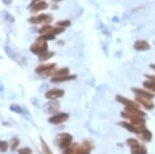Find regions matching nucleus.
Masks as SVG:
<instances>
[{"label":"nucleus","instance_id":"obj_7","mask_svg":"<svg viewBox=\"0 0 155 154\" xmlns=\"http://www.w3.org/2000/svg\"><path fill=\"white\" fill-rule=\"evenodd\" d=\"M68 118H69L68 114L62 113V114H58V115L53 116L49 121H50V123H52V124H61V123H63V122H65Z\"/></svg>","mask_w":155,"mask_h":154},{"label":"nucleus","instance_id":"obj_27","mask_svg":"<svg viewBox=\"0 0 155 154\" xmlns=\"http://www.w3.org/2000/svg\"><path fill=\"white\" fill-rule=\"evenodd\" d=\"M33 1H42V0H33Z\"/></svg>","mask_w":155,"mask_h":154},{"label":"nucleus","instance_id":"obj_11","mask_svg":"<svg viewBox=\"0 0 155 154\" xmlns=\"http://www.w3.org/2000/svg\"><path fill=\"white\" fill-rule=\"evenodd\" d=\"M132 90L135 92L136 95H140V97H148V98H153L154 97V94L150 93L148 91H145L143 89H140V88H133Z\"/></svg>","mask_w":155,"mask_h":154},{"label":"nucleus","instance_id":"obj_20","mask_svg":"<svg viewBox=\"0 0 155 154\" xmlns=\"http://www.w3.org/2000/svg\"><path fill=\"white\" fill-rule=\"evenodd\" d=\"M10 110L12 112H15V113H18V114H20V113L22 112V109L19 106H17V104H12V106H10Z\"/></svg>","mask_w":155,"mask_h":154},{"label":"nucleus","instance_id":"obj_12","mask_svg":"<svg viewBox=\"0 0 155 154\" xmlns=\"http://www.w3.org/2000/svg\"><path fill=\"white\" fill-rule=\"evenodd\" d=\"M116 98H117V100H119L121 103L126 104V106H134V104H136L135 103H133L132 100H127V98L124 97H122V95H117Z\"/></svg>","mask_w":155,"mask_h":154},{"label":"nucleus","instance_id":"obj_9","mask_svg":"<svg viewBox=\"0 0 155 154\" xmlns=\"http://www.w3.org/2000/svg\"><path fill=\"white\" fill-rule=\"evenodd\" d=\"M136 100H138L141 104H143V106H144L146 109L150 110V109H153V107H154V104L151 101V98L140 97V95H136Z\"/></svg>","mask_w":155,"mask_h":154},{"label":"nucleus","instance_id":"obj_26","mask_svg":"<svg viewBox=\"0 0 155 154\" xmlns=\"http://www.w3.org/2000/svg\"><path fill=\"white\" fill-rule=\"evenodd\" d=\"M54 2H59V1H61V0H53Z\"/></svg>","mask_w":155,"mask_h":154},{"label":"nucleus","instance_id":"obj_14","mask_svg":"<svg viewBox=\"0 0 155 154\" xmlns=\"http://www.w3.org/2000/svg\"><path fill=\"white\" fill-rule=\"evenodd\" d=\"M121 125L124 128H126V129H128L129 131H131V132H135V133L139 132V130L137 129V128L134 126L133 124H129V123H127V122H122Z\"/></svg>","mask_w":155,"mask_h":154},{"label":"nucleus","instance_id":"obj_4","mask_svg":"<svg viewBox=\"0 0 155 154\" xmlns=\"http://www.w3.org/2000/svg\"><path fill=\"white\" fill-rule=\"evenodd\" d=\"M48 6H49L48 3L44 1V0H42V1H33V3L31 4V10L33 11L34 13H36V12H39V11L47 9Z\"/></svg>","mask_w":155,"mask_h":154},{"label":"nucleus","instance_id":"obj_15","mask_svg":"<svg viewBox=\"0 0 155 154\" xmlns=\"http://www.w3.org/2000/svg\"><path fill=\"white\" fill-rule=\"evenodd\" d=\"M48 107H49V112H56L59 110L60 104L58 101H50L48 103Z\"/></svg>","mask_w":155,"mask_h":154},{"label":"nucleus","instance_id":"obj_3","mask_svg":"<svg viewBox=\"0 0 155 154\" xmlns=\"http://www.w3.org/2000/svg\"><path fill=\"white\" fill-rule=\"evenodd\" d=\"M53 20L52 16L50 14H40L38 16H33L28 19V21L31 24H34V25H39V24H46V25H49L50 22Z\"/></svg>","mask_w":155,"mask_h":154},{"label":"nucleus","instance_id":"obj_1","mask_svg":"<svg viewBox=\"0 0 155 154\" xmlns=\"http://www.w3.org/2000/svg\"><path fill=\"white\" fill-rule=\"evenodd\" d=\"M31 51L33 52L34 54L39 55L41 56L42 54L48 52V45H47L46 41H41V40H37V42L33 44L31 46Z\"/></svg>","mask_w":155,"mask_h":154},{"label":"nucleus","instance_id":"obj_10","mask_svg":"<svg viewBox=\"0 0 155 154\" xmlns=\"http://www.w3.org/2000/svg\"><path fill=\"white\" fill-rule=\"evenodd\" d=\"M76 78V75H65V76H58V77H53L51 79L52 82H63V81H69L73 80Z\"/></svg>","mask_w":155,"mask_h":154},{"label":"nucleus","instance_id":"obj_22","mask_svg":"<svg viewBox=\"0 0 155 154\" xmlns=\"http://www.w3.org/2000/svg\"><path fill=\"white\" fill-rule=\"evenodd\" d=\"M7 146H8L7 142H5V141H1V151H2V152H4V151H6Z\"/></svg>","mask_w":155,"mask_h":154},{"label":"nucleus","instance_id":"obj_24","mask_svg":"<svg viewBox=\"0 0 155 154\" xmlns=\"http://www.w3.org/2000/svg\"><path fill=\"white\" fill-rule=\"evenodd\" d=\"M7 16V18L9 19V21H14V18L11 15H8V14H6V15H5V17Z\"/></svg>","mask_w":155,"mask_h":154},{"label":"nucleus","instance_id":"obj_17","mask_svg":"<svg viewBox=\"0 0 155 154\" xmlns=\"http://www.w3.org/2000/svg\"><path fill=\"white\" fill-rule=\"evenodd\" d=\"M53 56H54L53 52H46V53H44L41 55V56H39V58L41 61H46V60H49L50 58H52Z\"/></svg>","mask_w":155,"mask_h":154},{"label":"nucleus","instance_id":"obj_18","mask_svg":"<svg viewBox=\"0 0 155 154\" xmlns=\"http://www.w3.org/2000/svg\"><path fill=\"white\" fill-rule=\"evenodd\" d=\"M142 137H143V139H144V140H147V141H150L151 140V138H152V134L150 132H149L148 130H143L142 131Z\"/></svg>","mask_w":155,"mask_h":154},{"label":"nucleus","instance_id":"obj_19","mask_svg":"<svg viewBox=\"0 0 155 154\" xmlns=\"http://www.w3.org/2000/svg\"><path fill=\"white\" fill-rule=\"evenodd\" d=\"M71 25V22H70V20L68 19H65V20H60V21L57 22V25L60 28H66V27H69V25Z\"/></svg>","mask_w":155,"mask_h":154},{"label":"nucleus","instance_id":"obj_25","mask_svg":"<svg viewBox=\"0 0 155 154\" xmlns=\"http://www.w3.org/2000/svg\"><path fill=\"white\" fill-rule=\"evenodd\" d=\"M146 77L149 78V79H150V80L155 81V76H153V75H147V76H146Z\"/></svg>","mask_w":155,"mask_h":154},{"label":"nucleus","instance_id":"obj_5","mask_svg":"<svg viewBox=\"0 0 155 154\" xmlns=\"http://www.w3.org/2000/svg\"><path fill=\"white\" fill-rule=\"evenodd\" d=\"M64 95V90L63 89H59V88H53V89H50L49 91L46 92L45 97L49 100H57L61 97Z\"/></svg>","mask_w":155,"mask_h":154},{"label":"nucleus","instance_id":"obj_6","mask_svg":"<svg viewBox=\"0 0 155 154\" xmlns=\"http://www.w3.org/2000/svg\"><path fill=\"white\" fill-rule=\"evenodd\" d=\"M56 67L55 63H49V64H42V65L38 66L36 68V72L38 73H50L52 70H54V68Z\"/></svg>","mask_w":155,"mask_h":154},{"label":"nucleus","instance_id":"obj_8","mask_svg":"<svg viewBox=\"0 0 155 154\" xmlns=\"http://www.w3.org/2000/svg\"><path fill=\"white\" fill-rule=\"evenodd\" d=\"M134 49L137 51H147L150 49V45L146 41L139 40L134 43Z\"/></svg>","mask_w":155,"mask_h":154},{"label":"nucleus","instance_id":"obj_16","mask_svg":"<svg viewBox=\"0 0 155 154\" xmlns=\"http://www.w3.org/2000/svg\"><path fill=\"white\" fill-rule=\"evenodd\" d=\"M143 85H144V87H146L147 89H149V90L155 92V81H153V80L145 81V82L143 83Z\"/></svg>","mask_w":155,"mask_h":154},{"label":"nucleus","instance_id":"obj_21","mask_svg":"<svg viewBox=\"0 0 155 154\" xmlns=\"http://www.w3.org/2000/svg\"><path fill=\"white\" fill-rule=\"evenodd\" d=\"M19 154H31V150L30 148H23V149H19L18 150Z\"/></svg>","mask_w":155,"mask_h":154},{"label":"nucleus","instance_id":"obj_13","mask_svg":"<svg viewBox=\"0 0 155 154\" xmlns=\"http://www.w3.org/2000/svg\"><path fill=\"white\" fill-rule=\"evenodd\" d=\"M69 73V69L68 68H61L59 70L55 71L53 73V77H58V76H65L68 75Z\"/></svg>","mask_w":155,"mask_h":154},{"label":"nucleus","instance_id":"obj_2","mask_svg":"<svg viewBox=\"0 0 155 154\" xmlns=\"http://www.w3.org/2000/svg\"><path fill=\"white\" fill-rule=\"evenodd\" d=\"M56 141L60 148H62V149H67V148H69V146L71 145L72 137L69 134H67V133H64V134H60L57 136Z\"/></svg>","mask_w":155,"mask_h":154},{"label":"nucleus","instance_id":"obj_23","mask_svg":"<svg viewBox=\"0 0 155 154\" xmlns=\"http://www.w3.org/2000/svg\"><path fill=\"white\" fill-rule=\"evenodd\" d=\"M12 142H13V143H12V147H11V148H12V150H14L16 148L17 145H18V141L15 139V140H12Z\"/></svg>","mask_w":155,"mask_h":154}]
</instances>
